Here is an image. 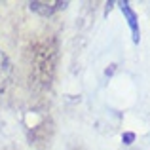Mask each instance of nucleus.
Returning <instances> with one entry per match:
<instances>
[{"label": "nucleus", "instance_id": "7ed1b4c3", "mask_svg": "<svg viewBox=\"0 0 150 150\" xmlns=\"http://www.w3.org/2000/svg\"><path fill=\"white\" fill-rule=\"evenodd\" d=\"M67 6H69V2H44V0H34V2H29L30 10L36 11L38 15H44V17H48V15L55 13V11H59V10H65Z\"/></svg>", "mask_w": 150, "mask_h": 150}, {"label": "nucleus", "instance_id": "20e7f679", "mask_svg": "<svg viewBox=\"0 0 150 150\" xmlns=\"http://www.w3.org/2000/svg\"><path fill=\"white\" fill-rule=\"evenodd\" d=\"M10 80H11V63L8 59V55L0 50V91H4L8 88Z\"/></svg>", "mask_w": 150, "mask_h": 150}, {"label": "nucleus", "instance_id": "f03ea898", "mask_svg": "<svg viewBox=\"0 0 150 150\" xmlns=\"http://www.w3.org/2000/svg\"><path fill=\"white\" fill-rule=\"evenodd\" d=\"M118 6H120V10H122V13H124L125 21H127L129 29H131L133 42H135V44H139V40H141V30H139V19H137V13L133 11V8L129 6V2H120Z\"/></svg>", "mask_w": 150, "mask_h": 150}, {"label": "nucleus", "instance_id": "f257e3e1", "mask_svg": "<svg viewBox=\"0 0 150 150\" xmlns=\"http://www.w3.org/2000/svg\"><path fill=\"white\" fill-rule=\"evenodd\" d=\"M33 70H34V78L40 84L50 86V80L53 76L55 70V46L50 42L40 44L34 51V59H33Z\"/></svg>", "mask_w": 150, "mask_h": 150}, {"label": "nucleus", "instance_id": "39448f33", "mask_svg": "<svg viewBox=\"0 0 150 150\" xmlns=\"http://www.w3.org/2000/svg\"><path fill=\"white\" fill-rule=\"evenodd\" d=\"M122 141H124V144H131L133 141H135V133H131V131L124 133V135H122Z\"/></svg>", "mask_w": 150, "mask_h": 150}]
</instances>
